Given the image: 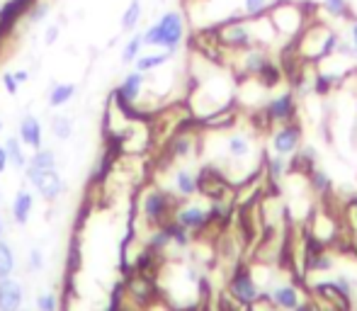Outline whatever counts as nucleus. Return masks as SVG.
Returning <instances> with one entry per match:
<instances>
[{"mask_svg": "<svg viewBox=\"0 0 357 311\" xmlns=\"http://www.w3.org/2000/svg\"><path fill=\"white\" fill-rule=\"evenodd\" d=\"M338 39L340 32L335 27H331L326 22H311L309 19V24L301 29L299 37L292 42V49H294V54L304 63H314L333 56Z\"/></svg>", "mask_w": 357, "mask_h": 311, "instance_id": "nucleus-1", "label": "nucleus"}, {"mask_svg": "<svg viewBox=\"0 0 357 311\" xmlns=\"http://www.w3.org/2000/svg\"><path fill=\"white\" fill-rule=\"evenodd\" d=\"M185 34H187L185 15L180 10H166L156 22L143 29V47L177 54L180 44L185 42Z\"/></svg>", "mask_w": 357, "mask_h": 311, "instance_id": "nucleus-2", "label": "nucleus"}, {"mask_svg": "<svg viewBox=\"0 0 357 311\" xmlns=\"http://www.w3.org/2000/svg\"><path fill=\"white\" fill-rule=\"evenodd\" d=\"M267 17L275 24L277 37H285L289 42H294L301 34V29L309 24V13L301 3H294V0H275L267 8Z\"/></svg>", "mask_w": 357, "mask_h": 311, "instance_id": "nucleus-3", "label": "nucleus"}, {"mask_svg": "<svg viewBox=\"0 0 357 311\" xmlns=\"http://www.w3.org/2000/svg\"><path fill=\"white\" fill-rule=\"evenodd\" d=\"M177 207V197L163 187H146L141 195V214L151 226H161L173 219Z\"/></svg>", "mask_w": 357, "mask_h": 311, "instance_id": "nucleus-4", "label": "nucleus"}, {"mask_svg": "<svg viewBox=\"0 0 357 311\" xmlns=\"http://www.w3.org/2000/svg\"><path fill=\"white\" fill-rule=\"evenodd\" d=\"M214 37L219 42L221 49H229V51H243V49L255 47L251 34V22H248L246 15L238 13L236 17H231L229 22L219 24L214 29Z\"/></svg>", "mask_w": 357, "mask_h": 311, "instance_id": "nucleus-5", "label": "nucleus"}, {"mask_svg": "<svg viewBox=\"0 0 357 311\" xmlns=\"http://www.w3.org/2000/svg\"><path fill=\"white\" fill-rule=\"evenodd\" d=\"M24 177H27L29 185L42 195V200H47V202L58 200V197L63 195V190H66V182L58 175L56 168H54V170H39V168H34V166H27L24 168Z\"/></svg>", "mask_w": 357, "mask_h": 311, "instance_id": "nucleus-6", "label": "nucleus"}, {"mask_svg": "<svg viewBox=\"0 0 357 311\" xmlns=\"http://www.w3.org/2000/svg\"><path fill=\"white\" fill-rule=\"evenodd\" d=\"M262 115V125L272 127V125H285V122L296 120V97L292 90H285L280 95L270 97L265 105L260 107Z\"/></svg>", "mask_w": 357, "mask_h": 311, "instance_id": "nucleus-7", "label": "nucleus"}, {"mask_svg": "<svg viewBox=\"0 0 357 311\" xmlns=\"http://www.w3.org/2000/svg\"><path fill=\"white\" fill-rule=\"evenodd\" d=\"M229 294L238 307H251V304H255L265 292L257 287V282H255V278H253L251 270L238 268L229 280Z\"/></svg>", "mask_w": 357, "mask_h": 311, "instance_id": "nucleus-8", "label": "nucleus"}, {"mask_svg": "<svg viewBox=\"0 0 357 311\" xmlns=\"http://www.w3.org/2000/svg\"><path fill=\"white\" fill-rule=\"evenodd\" d=\"M301 125L296 120L285 122V125H277L270 134V149L272 154H280V156H292L301 149Z\"/></svg>", "mask_w": 357, "mask_h": 311, "instance_id": "nucleus-9", "label": "nucleus"}, {"mask_svg": "<svg viewBox=\"0 0 357 311\" xmlns=\"http://www.w3.org/2000/svg\"><path fill=\"white\" fill-rule=\"evenodd\" d=\"M146 86H148V73H141L134 68V71H129L127 76L122 78V83H119L117 90H115V97L122 102V105L134 107L138 102V97L143 95Z\"/></svg>", "mask_w": 357, "mask_h": 311, "instance_id": "nucleus-10", "label": "nucleus"}, {"mask_svg": "<svg viewBox=\"0 0 357 311\" xmlns=\"http://www.w3.org/2000/svg\"><path fill=\"white\" fill-rule=\"evenodd\" d=\"M173 221H177L180 226H185L187 231H205L207 226L212 224L209 207L195 205V202H190V205H182V207H175Z\"/></svg>", "mask_w": 357, "mask_h": 311, "instance_id": "nucleus-11", "label": "nucleus"}, {"mask_svg": "<svg viewBox=\"0 0 357 311\" xmlns=\"http://www.w3.org/2000/svg\"><path fill=\"white\" fill-rule=\"evenodd\" d=\"M24 302V287L19 280H0V311H19Z\"/></svg>", "mask_w": 357, "mask_h": 311, "instance_id": "nucleus-12", "label": "nucleus"}, {"mask_svg": "<svg viewBox=\"0 0 357 311\" xmlns=\"http://www.w3.org/2000/svg\"><path fill=\"white\" fill-rule=\"evenodd\" d=\"M267 299H270L272 304H275L277 309L282 311H292L294 307H299L301 304V289L296 287V285L292 282H285V285H275V287L270 289V292H265Z\"/></svg>", "mask_w": 357, "mask_h": 311, "instance_id": "nucleus-13", "label": "nucleus"}, {"mask_svg": "<svg viewBox=\"0 0 357 311\" xmlns=\"http://www.w3.org/2000/svg\"><path fill=\"white\" fill-rule=\"evenodd\" d=\"M44 131H42V122L37 120L34 115H24L19 120V127H17V136L19 141L24 144V149H42V139H44Z\"/></svg>", "mask_w": 357, "mask_h": 311, "instance_id": "nucleus-14", "label": "nucleus"}, {"mask_svg": "<svg viewBox=\"0 0 357 311\" xmlns=\"http://www.w3.org/2000/svg\"><path fill=\"white\" fill-rule=\"evenodd\" d=\"M192 151H195V136H192L187 129H177L175 134L168 139L166 154H168V158H173V161H177V158H187Z\"/></svg>", "mask_w": 357, "mask_h": 311, "instance_id": "nucleus-15", "label": "nucleus"}, {"mask_svg": "<svg viewBox=\"0 0 357 311\" xmlns=\"http://www.w3.org/2000/svg\"><path fill=\"white\" fill-rule=\"evenodd\" d=\"M197 192V175L187 168H177L173 173V195L177 200H190L192 195Z\"/></svg>", "mask_w": 357, "mask_h": 311, "instance_id": "nucleus-16", "label": "nucleus"}, {"mask_svg": "<svg viewBox=\"0 0 357 311\" xmlns=\"http://www.w3.org/2000/svg\"><path fill=\"white\" fill-rule=\"evenodd\" d=\"M173 56H175V54L163 51V49L151 51V54H138V58L134 61V68H136V71H141V73H153V71H158V68L166 66Z\"/></svg>", "mask_w": 357, "mask_h": 311, "instance_id": "nucleus-17", "label": "nucleus"}, {"mask_svg": "<svg viewBox=\"0 0 357 311\" xmlns=\"http://www.w3.org/2000/svg\"><path fill=\"white\" fill-rule=\"evenodd\" d=\"M76 83H54L51 88H49V95H47V102L51 110H61V107H66L68 102L76 97Z\"/></svg>", "mask_w": 357, "mask_h": 311, "instance_id": "nucleus-18", "label": "nucleus"}, {"mask_svg": "<svg viewBox=\"0 0 357 311\" xmlns=\"http://www.w3.org/2000/svg\"><path fill=\"white\" fill-rule=\"evenodd\" d=\"M32 209H34V197L29 190H17V195H15L13 200V219L15 224L24 226L29 221V216H32Z\"/></svg>", "mask_w": 357, "mask_h": 311, "instance_id": "nucleus-19", "label": "nucleus"}, {"mask_svg": "<svg viewBox=\"0 0 357 311\" xmlns=\"http://www.w3.org/2000/svg\"><path fill=\"white\" fill-rule=\"evenodd\" d=\"M226 154H229L231 161H246L248 156L253 154V141L248 134L243 131H236L226 139Z\"/></svg>", "mask_w": 357, "mask_h": 311, "instance_id": "nucleus-20", "label": "nucleus"}, {"mask_svg": "<svg viewBox=\"0 0 357 311\" xmlns=\"http://www.w3.org/2000/svg\"><path fill=\"white\" fill-rule=\"evenodd\" d=\"M143 17V3L141 0H129V5L122 10V17H119V29L122 32H136L138 24H141Z\"/></svg>", "mask_w": 357, "mask_h": 311, "instance_id": "nucleus-21", "label": "nucleus"}, {"mask_svg": "<svg viewBox=\"0 0 357 311\" xmlns=\"http://www.w3.org/2000/svg\"><path fill=\"white\" fill-rule=\"evenodd\" d=\"M5 151H8V161H10V168H15V170H24L29 163V158L24 156V144L19 141V136H10V139H5Z\"/></svg>", "mask_w": 357, "mask_h": 311, "instance_id": "nucleus-22", "label": "nucleus"}, {"mask_svg": "<svg viewBox=\"0 0 357 311\" xmlns=\"http://www.w3.org/2000/svg\"><path fill=\"white\" fill-rule=\"evenodd\" d=\"M321 10H324L328 17L340 19V22H350V19L355 17L353 3H350V0H324V3H321Z\"/></svg>", "mask_w": 357, "mask_h": 311, "instance_id": "nucleus-23", "label": "nucleus"}, {"mask_svg": "<svg viewBox=\"0 0 357 311\" xmlns=\"http://www.w3.org/2000/svg\"><path fill=\"white\" fill-rule=\"evenodd\" d=\"M49 129H51L54 139L68 141L73 136V117H68V115H54L51 122H49Z\"/></svg>", "mask_w": 357, "mask_h": 311, "instance_id": "nucleus-24", "label": "nucleus"}, {"mask_svg": "<svg viewBox=\"0 0 357 311\" xmlns=\"http://www.w3.org/2000/svg\"><path fill=\"white\" fill-rule=\"evenodd\" d=\"M289 170V161L287 156H280V154H270L265 158V175L270 180H282Z\"/></svg>", "mask_w": 357, "mask_h": 311, "instance_id": "nucleus-25", "label": "nucleus"}, {"mask_svg": "<svg viewBox=\"0 0 357 311\" xmlns=\"http://www.w3.org/2000/svg\"><path fill=\"white\" fill-rule=\"evenodd\" d=\"M141 49H143V29L141 32L136 29L122 47V63H134L138 58V54H141Z\"/></svg>", "mask_w": 357, "mask_h": 311, "instance_id": "nucleus-26", "label": "nucleus"}, {"mask_svg": "<svg viewBox=\"0 0 357 311\" xmlns=\"http://www.w3.org/2000/svg\"><path fill=\"white\" fill-rule=\"evenodd\" d=\"M51 13H54L51 0H37V3H32V8L27 10V22L29 24H42L51 17Z\"/></svg>", "mask_w": 357, "mask_h": 311, "instance_id": "nucleus-27", "label": "nucleus"}, {"mask_svg": "<svg viewBox=\"0 0 357 311\" xmlns=\"http://www.w3.org/2000/svg\"><path fill=\"white\" fill-rule=\"evenodd\" d=\"M27 166H34V168H39V170H54V168L58 166V161L51 149H37L32 156H29Z\"/></svg>", "mask_w": 357, "mask_h": 311, "instance_id": "nucleus-28", "label": "nucleus"}, {"mask_svg": "<svg viewBox=\"0 0 357 311\" xmlns=\"http://www.w3.org/2000/svg\"><path fill=\"white\" fill-rule=\"evenodd\" d=\"M15 265H17V260H15L13 248H10L5 241H0V280H3V278H13Z\"/></svg>", "mask_w": 357, "mask_h": 311, "instance_id": "nucleus-29", "label": "nucleus"}, {"mask_svg": "<svg viewBox=\"0 0 357 311\" xmlns=\"http://www.w3.org/2000/svg\"><path fill=\"white\" fill-rule=\"evenodd\" d=\"M309 185H311V190H314L316 195H328L331 187H333V182H331V177L326 175L324 170H316V168H311V170H309Z\"/></svg>", "mask_w": 357, "mask_h": 311, "instance_id": "nucleus-30", "label": "nucleus"}, {"mask_svg": "<svg viewBox=\"0 0 357 311\" xmlns=\"http://www.w3.org/2000/svg\"><path fill=\"white\" fill-rule=\"evenodd\" d=\"M267 8H270V0H243V15H246V17L265 15Z\"/></svg>", "mask_w": 357, "mask_h": 311, "instance_id": "nucleus-31", "label": "nucleus"}, {"mask_svg": "<svg viewBox=\"0 0 357 311\" xmlns=\"http://www.w3.org/2000/svg\"><path fill=\"white\" fill-rule=\"evenodd\" d=\"M61 22H63V19H61ZM61 22H54V24H47V27H44V34H42L44 47H54V44L58 42V37H61V32H63Z\"/></svg>", "mask_w": 357, "mask_h": 311, "instance_id": "nucleus-32", "label": "nucleus"}, {"mask_svg": "<svg viewBox=\"0 0 357 311\" xmlns=\"http://www.w3.org/2000/svg\"><path fill=\"white\" fill-rule=\"evenodd\" d=\"M37 309L39 311H56L58 309V297L51 292H42L37 297Z\"/></svg>", "mask_w": 357, "mask_h": 311, "instance_id": "nucleus-33", "label": "nucleus"}, {"mask_svg": "<svg viewBox=\"0 0 357 311\" xmlns=\"http://www.w3.org/2000/svg\"><path fill=\"white\" fill-rule=\"evenodd\" d=\"M0 83H3V88H5V93H8V95H17L19 88H22L17 83V78H15L13 71H5L3 76H0Z\"/></svg>", "mask_w": 357, "mask_h": 311, "instance_id": "nucleus-34", "label": "nucleus"}, {"mask_svg": "<svg viewBox=\"0 0 357 311\" xmlns=\"http://www.w3.org/2000/svg\"><path fill=\"white\" fill-rule=\"evenodd\" d=\"M29 268H32L34 273L44 268V255H42V250H39V248H32V250H29Z\"/></svg>", "mask_w": 357, "mask_h": 311, "instance_id": "nucleus-35", "label": "nucleus"}, {"mask_svg": "<svg viewBox=\"0 0 357 311\" xmlns=\"http://www.w3.org/2000/svg\"><path fill=\"white\" fill-rule=\"evenodd\" d=\"M348 39L357 47V17H353V19L348 22Z\"/></svg>", "mask_w": 357, "mask_h": 311, "instance_id": "nucleus-36", "label": "nucleus"}, {"mask_svg": "<svg viewBox=\"0 0 357 311\" xmlns=\"http://www.w3.org/2000/svg\"><path fill=\"white\" fill-rule=\"evenodd\" d=\"M10 168V161H8V151H5V146H0V175H3L5 170Z\"/></svg>", "mask_w": 357, "mask_h": 311, "instance_id": "nucleus-37", "label": "nucleus"}, {"mask_svg": "<svg viewBox=\"0 0 357 311\" xmlns=\"http://www.w3.org/2000/svg\"><path fill=\"white\" fill-rule=\"evenodd\" d=\"M13 73H15V78H17L19 86H24V83H29V71H27V68H19V71H13Z\"/></svg>", "mask_w": 357, "mask_h": 311, "instance_id": "nucleus-38", "label": "nucleus"}, {"mask_svg": "<svg viewBox=\"0 0 357 311\" xmlns=\"http://www.w3.org/2000/svg\"><path fill=\"white\" fill-rule=\"evenodd\" d=\"M292 311H319V309H316L314 304H309V302H301L299 307H294Z\"/></svg>", "mask_w": 357, "mask_h": 311, "instance_id": "nucleus-39", "label": "nucleus"}, {"mask_svg": "<svg viewBox=\"0 0 357 311\" xmlns=\"http://www.w3.org/2000/svg\"><path fill=\"white\" fill-rule=\"evenodd\" d=\"M3 234H5V229H3V221H0V241H3Z\"/></svg>", "mask_w": 357, "mask_h": 311, "instance_id": "nucleus-40", "label": "nucleus"}, {"mask_svg": "<svg viewBox=\"0 0 357 311\" xmlns=\"http://www.w3.org/2000/svg\"><path fill=\"white\" fill-rule=\"evenodd\" d=\"M3 129H5V125H3V122H0V136H3Z\"/></svg>", "mask_w": 357, "mask_h": 311, "instance_id": "nucleus-41", "label": "nucleus"}, {"mask_svg": "<svg viewBox=\"0 0 357 311\" xmlns=\"http://www.w3.org/2000/svg\"><path fill=\"white\" fill-rule=\"evenodd\" d=\"M19 311H24V309H19Z\"/></svg>", "mask_w": 357, "mask_h": 311, "instance_id": "nucleus-42", "label": "nucleus"}]
</instances>
